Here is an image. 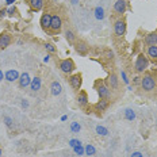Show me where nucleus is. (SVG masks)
I'll return each instance as SVG.
<instances>
[{
	"instance_id": "1",
	"label": "nucleus",
	"mask_w": 157,
	"mask_h": 157,
	"mask_svg": "<svg viewBox=\"0 0 157 157\" xmlns=\"http://www.w3.org/2000/svg\"><path fill=\"white\" fill-rule=\"evenodd\" d=\"M141 87L145 92H150L156 88V78L152 73H145L141 77Z\"/></svg>"
},
{
	"instance_id": "2",
	"label": "nucleus",
	"mask_w": 157,
	"mask_h": 157,
	"mask_svg": "<svg viewBox=\"0 0 157 157\" xmlns=\"http://www.w3.org/2000/svg\"><path fill=\"white\" fill-rule=\"evenodd\" d=\"M149 67V58L145 54H138V57L136 58V63H134V71L137 73H144Z\"/></svg>"
},
{
	"instance_id": "3",
	"label": "nucleus",
	"mask_w": 157,
	"mask_h": 157,
	"mask_svg": "<svg viewBox=\"0 0 157 157\" xmlns=\"http://www.w3.org/2000/svg\"><path fill=\"white\" fill-rule=\"evenodd\" d=\"M58 68H60V71L63 72V73L69 75V73H72V72L76 69V65H75V63H73V60H72V58H65V60L60 61Z\"/></svg>"
},
{
	"instance_id": "4",
	"label": "nucleus",
	"mask_w": 157,
	"mask_h": 157,
	"mask_svg": "<svg viewBox=\"0 0 157 157\" xmlns=\"http://www.w3.org/2000/svg\"><path fill=\"white\" fill-rule=\"evenodd\" d=\"M114 33L117 37H123L126 33V22L125 19H117L114 23Z\"/></svg>"
},
{
	"instance_id": "5",
	"label": "nucleus",
	"mask_w": 157,
	"mask_h": 157,
	"mask_svg": "<svg viewBox=\"0 0 157 157\" xmlns=\"http://www.w3.org/2000/svg\"><path fill=\"white\" fill-rule=\"evenodd\" d=\"M63 29V19L60 15H52V23H50V30L53 33H60Z\"/></svg>"
},
{
	"instance_id": "6",
	"label": "nucleus",
	"mask_w": 157,
	"mask_h": 157,
	"mask_svg": "<svg viewBox=\"0 0 157 157\" xmlns=\"http://www.w3.org/2000/svg\"><path fill=\"white\" fill-rule=\"evenodd\" d=\"M73 45H75V50L80 56H87L88 52H90V46H88L87 42H84V41H76Z\"/></svg>"
},
{
	"instance_id": "7",
	"label": "nucleus",
	"mask_w": 157,
	"mask_h": 157,
	"mask_svg": "<svg viewBox=\"0 0 157 157\" xmlns=\"http://www.w3.org/2000/svg\"><path fill=\"white\" fill-rule=\"evenodd\" d=\"M127 11V2L126 0H117L114 4V12L117 15H123Z\"/></svg>"
},
{
	"instance_id": "8",
	"label": "nucleus",
	"mask_w": 157,
	"mask_h": 157,
	"mask_svg": "<svg viewBox=\"0 0 157 157\" xmlns=\"http://www.w3.org/2000/svg\"><path fill=\"white\" fill-rule=\"evenodd\" d=\"M11 42H12V37H11V34H10V33L4 31V33H2V34H0V49L8 48L10 45H11Z\"/></svg>"
},
{
	"instance_id": "9",
	"label": "nucleus",
	"mask_w": 157,
	"mask_h": 157,
	"mask_svg": "<svg viewBox=\"0 0 157 157\" xmlns=\"http://www.w3.org/2000/svg\"><path fill=\"white\" fill-rule=\"evenodd\" d=\"M81 83H83V78H81V73H76V75H72L69 77V84L73 90H80Z\"/></svg>"
},
{
	"instance_id": "10",
	"label": "nucleus",
	"mask_w": 157,
	"mask_h": 157,
	"mask_svg": "<svg viewBox=\"0 0 157 157\" xmlns=\"http://www.w3.org/2000/svg\"><path fill=\"white\" fill-rule=\"evenodd\" d=\"M77 100V104L78 107H81V109H84V107L88 106V103H90V100H88V94L86 92V91H80L76 98Z\"/></svg>"
},
{
	"instance_id": "11",
	"label": "nucleus",
	"mask_w": 157,
	"mask_h": 157,
	"mask_svg": "<svg viewBox=\"0 0 157 157\" xmlns=\"http://www.w3.org/2000/svg\"><path fill=\"white\" fill-rule=\"evenodd\" d=\"M98 94H99L100 99H110V88H109V86L100 83V86H98Z\"/></svg>"
},
{
	"instance_id": "12",
	"label": "nucleus",
	"mask_w": 157,
	"mask_h": 157,
	"mask_svg": "<svg viewBox=\"0 0 157 157\" xmlns=\"http://www.w3.org/2000/svg\"><path fill=\"white\" fill-rule=\"evenodd\" d=\"M50 23H52V15L50 14H44L41 16V21H39V25H41V27L44 29V30H50Z\"/></svg>"
},
{
	"instance_id": "13",
	"label": "nucleus",
	"mask_w": 157,
	"mask_h": 157,
	"mask_svg": "<svg viewBox=\"0 0 157 157\" xmlns=\"http://www.w3.org/2000/svg\"><path fill=\"white\" fill-rule=\"evenodd\" d=\"M144 42H145V45H148V46L157 45V31H152V33H149V34H146Z\"/></svg>"
},
{
	"instance_id": "14",
	"label": "nucleus",
	"mask_w": 157,
	"mask_h": 157,
	"mask_svg": "<svg viewBox=\"0 0 157 157\" xmlns=\"http://www.w3.org/2000/svg\"><path fill=\"white\" fill-rule=\"evenodd\" d=\"M18 81H19V87H21V88H26V87L30 86L31 78H30V76H29V73H26V72H25V73H22L21 76H19Z\"/></svg>"
},
{
	"instance_id": "15",
	"label": "nucleus",
	"mask_w": 157,
	"mask_h": 157,
	"mask_svg": "<svg viewBox=\"0 0 157 157\" xmlns=\"http://www.w3.org/2000/svg\"><path fill=\"white\" fill-rule=\"evenodd\" d=\"M19 76H21V75L18 73V71L16 69H10V71H7L4 73V78L7 81H16L19 78Z\"/></svg>"
},
{
	"instance_id": "16",
	"label": "nucleus",
	"mask_w": 157,
	"mask_h": 157,
	"mask_svg": "<svg viewBox=\"0 0 157 157\" xmlns=\"http://www.w3.org/2000/svg\"><path fill=\"white\" fill-rule=\"evenodd\" d=\"M109 106H110L109 99H100L99 102L95 104V109H96V111H99V113H103V111H106L109 109Z\"/></svg>"
},
{
	"instance_id": "17",
	"label": "nucleus",
	"mask_w": 157,
	"mask_h": 157,
	"mask_svg": "<svg viewBox=\"0 0 157 157\" xmlns=\"http://www.w3.org/2000/svg\"><path fill=\"white\" fill-rule=\"evenodd\" d=\"M107 83H109V88L111 90H117L118 86H119V80H118V76L114 73H111L109 78H107Z\"/></svg>"
},
{
	"instance_id": "18",
	"label": "nucleus",
	"mask_w": 157,
	"mask_h": 157,
	"mask_svg": "<svg viewBox=\"0 0 157 157\" xmlns=\"http://www.w3.org/2000/svg\"><path fill=\"white\" fill-rule=\"evenodd\" d=\"M50 92L53 96L61 95V92H63V87H61V84L58 83V81H53V83L50 84Z\"/></svg>"
},
{
	"instance_id": "19",
	"label": "nucleus",
	"mask_w": 157,
	"mask_h": 157,
	"mask_svg": "<svg viewBox=\"0 0 157 157\" xmlns=\"http://www.w3.org/2000/svg\"><path fill=\"white\" fill-rule=\"evenodd\" d=\"M29 4L34 11H41L45 6V0H29Z\"/></svg>"
},
{
	"instance_id": "20",
	"label": "nucleus",
	"mask_w": 157,
	"mask_h": 157,
	"mask_svg": "<svg viewBox=\"0 0 157 157\" xmlns=\"http://www.w3.org/2000/svg\"><path fill=\"white\" fill-rule=\"evenodd\" d=\"M41 86H42V81H41V77H34V78H31V83H30V88L33 91H39L41 90Z\"/></svg>"
},
{
	"instance_id": "21",
	"label": "nucleus",
	"mask_w": 157,
	"mask_h": 157,
	"mask_svg": "<svg viewBox=\"0 0 157 157\" xmlns=\"http://www.w3.org/2000/svg\"><path fill=\"white\" fill-rule=\"evenodd\" d=\"M146 54L150 60L155 61L157 58V45H153V46H148V50H146Z\"/></svg>"
},
{
	"instance_id": "22",
	"label": "nucleus",
	"mask_w": 157,
	"mask_h": 157,
	"mask_svg": "<svg viewBox=\"0 0 157 157\" xmlns=\"http://www.w3.org/2000/svg\"><path fill=\"white\" fill-rule=\"evenodd\" d=\"M95 18L98 19V21H102V19H104V10L103 7H100V6H98L96 8H95Z\"/></svg>"
},
{
	"instance_id": "23",
	"label": "nucleus",
	"mask_w": 157,
	"mask_h": 157,
	"mask_svg": "<svg viewBox=\"0 0 157 157\" xmlns=\"http://www.w3.org/2000/svg\"><path fill=\"white\" fill-rule=\"evenodd\" d=\"M65 38H67V41L69 42V44H75V42H76V35H75V33L72 30L65 31Z\"/></svg>"
},
{
	"instance_id": "24",
	"label": "nucleus",
	"mask_w": 157,
	"mask_h": 157,
	"mask_svg": "<svg viewBox=\"0 0 157 157\" xmlns=\"http://www.w3.org/2000/svg\"><path fill=\"white\" fill-rule=\"evenodd\" d=\"M84 153H86L87 156H94L95 153H96V149H95V146H94V145L88 144L86 148H84Z\"/></svg>"
},
{
	"instance_id": "25",
	"label": "nucleus",
	"mask_w": 157,
	"mask_h": 157,
	"mask_svg": "<svg viewBox=\"0 0 157 157\" xmlns=\"http://www.w3.org/2000/svg\"><path fill=\"white\" fill-rule=\"evenodd\" d=\"M125 118L127 121H134L136 119V113L132 109H126L125 110Z\"/></svg>"
},
{
	"instance_id": "26",
	"label": "nucleus",
	"mask_w": 157,
	"mask_h": 157,
	"mask_svg": "<svg viewBox=\"0 0 157 157\" xmlns=\"http://www.w3.org/2000/svg\"><path fill=\"white\" fill-rule=\"evenodd\" d=\"M96 133L99 134V136H109V130L106 129V127L103 126H96Z\"/></svg>"
},
{
	"instance_id": "27",
	"label": "nucleus",
	"mask_w": 157,
	"mask_h": 157,
	"mask_svg": "<svg viewBox=\"0 0 157 157\" xmlns=\"http://www.w3.org/2000/svg\"><path fill=\"white\" fill-rule=\"evenodd\" d=\"M71 130L73 133H78L81 130V126H80V123L78 122H72V125H71Z\"/></svg>"
},
{
	"instance_id": "28",
	"label": "nucleus",
	"mask_w": 157,
	"mask_h": 157,
	"mask_svg": "<svg viewBox=\"0 0 157 157\" xmlns=\"http://www.w3.org/2000/svg\"><path fill=\"white\" fill-rule=\"evenodd\" d=\"M73 150H75V153H77L78 156L84 155V148H83V146H81V144H80V145H77V146H75Z\"/></svg>"
},
{
	"instance_id": "29",
	"label": "nucleus",
	"mask_w": 157,
	"mask_h": 157,
	"mask_svg": "<svg viewBox=\"0 0 157 157\" xmlns=\"http://www.w3.org/2000/svg\"><path fill=\"white\" fill-rule=\"evenodd\" d=\"M45 49H46L49 53H56V48L52 44H45Z\"/></svg>"
},
{
	"instance_id": "30",
	"label": "nucleus",
	"mask_w": 157,
	"mask_h": 157,
	"mask_svg": "<svg viewBox=\"0 0 157 157\" xmlns=\"http://www.w3.org/2000/svg\"><path fill=\"white\" fill-rule=\"evenodd\" d=\"M80 141L78 140H71L69 141V145H71V148H75V146H77V145H80Z\"/></svg>"
},
{
	"instance_id": "31",
	"label": "nucleus",
	"mask_w": 157,
	"mask_h": 157,
	"mask_svg": "<svg viewBox=\"0 0 157 157\" xmlns=\"http://www.w3.org/2000/svg\"><path fill=\"white\" fill-rule=\"evenodd\" d=\"M4 123L7 125L8 127H12V119L10 117H4Z\"/></svg>"
},
{
	"instance_id": "32",
	"label": "nucleus",
	"mask_w": 157,
	"mask_h": 157,
	"mask_svg": "<svg viewBox=\"0 0 157 157\" xmlns=\"http://www.w3.org/2000/svg\"><path fill=\"white\" fill-rule=\"evenodd\" d=\"M130 157H144V155H142L141 152H133Z\"/></svg>"
},
{
	"instance_id": "33",
	"label": "nucleus",
	"mask_w": 157,
	"mask_h": 157,
	"mask_svg": "<svg viewBox=\"0 0 157 157\" xmlns=\"http://www.w3.org/2000/svg\"><path fill=\"white\" fill-rule=\"evenodd\" d=\"M122 78H123V83H125V84H129V78H127L125 72H122Z\"/></svg>"
},
{
	"instance_id": "34",
	"label": "nucleus",
	"mask_w": 157,
	"mask_h": 157,
	"mask_svg": "<svg viewBox=\"0 0 157 157\" xmlns=\"http://www.w3.org/2000/svg\"><path fill=\"white\" fill-rule=\"evenodd\" d=\"M15 11H16V10H15L14 7H12V8H10V10H7V12H8V15H10V16H14Z\"/></svg>"
},
{
	"instance_id": "35",
	"label": "nucleus",
	"mask_w": 157,
	"mask_h": 157,
	"mask_svg": "<svg viewBox=\"0 0 157 157\" xmlns=\"http://www.w3.org/2000/svg\"><path fill=\"white\" fill-rule=\"evenodd\" d=\"M133 83H134V84H141V77H140V76H137V77H134V80H133Z\"/></svg>"
},
{
	"instance_id": "36",
	"label": "nucleus",
	"mask_w": 157,
	"mask_h": 157,
	"mask_svg": "<svg viewBox=\"0 0 157 157\" xmlns=\"http://www.w3.org/2000/svg\"><path fill=\"white\" fill-rule=\"evenodd\" d=\"M22 107H23V109H27V107H29V102L26 99L22 100Z\"/></svg>"
},
{
	"instance_id": "37",
	"label": "nucleus",
	"mask_w": 157,
	"mask_h": 157,
	"mask_svg": "<svg viewBox=\"0 0 157 157\" xmlns=\"http://www.w3.org/2000/svg\"><path fill=\"white\" fill-rule=\"evenodd\" d=\"M6 14H7V11H6V10H2V11H0V16H4Z\"/></svg>"
},
{
	"instance_id": "38",
	"label": "nucleus",
	"mask_w": 157,
	"mask_h": 157,
	"mask_svg": "<svg viewBox=\"0 0 157 157\" xmlns=\"http://www.w3.org/2000/svg\"><path fill=\"white\" fill-rule=\"evenodd\" d=\"M49 60H50V56H49V54H46V57L44 58V61H45V63H48Z\"/></svg>"
},
{
	"instance_id": "39",
	"label": "nucleus",
	"mask_w": 157,
	"mask_h": 157,
	"mask_svg": "<svg viewBox=\"0 0 157 157\" xmlns=\"http://www.w3.org/2000/svg\"><path fill=\"white\" fill-rule=\"evenodd\" d=\"M14 2H15V0H6V3H7V4H12Z\"/></svg>"
},
{
	"instance_id": "40",
	"label": "nucleus",
	"mask_w": 157,
	"mask_h": 157,
	"mask_svg": "<svg viewBox=\"0 0 157 157\" xmlns=\"http://www.w3.org/2000/svg\"><path fill=\"white\" fill-rule=\"evenodd\" d=\"M3 77H4V75H3V72H2V69H0V81L3 80Z\"/></svg>"
},
{
	"instance_id": "41",
	"label": "nucleus",
	"mask_w": 157,
	"mask_h": 157,
	"mask_svg": "<svg viewBox=\"0 0 157 157\" xmlns=\"http://www.w3.org/2000/svg\"><path fill=\"white\" fill-rule=\"evenodd\" d=\"M77 3V0H72V4H76Z\"/></svg>"
},
{
	"instance_id": "42",
	"label": "nucleus",
	"mask_w": 157,
	"mask_h": 157,
	"mask_svg": "<svg viewBox=\"0 0 157 157\" xmlns=\"http://www.w3.org/2000/svg\"><path fill=\"white\" fill-rule=\"evenodd\" d=\"M153 63H156V64H157V58H156V60H155V61H153Z\"/></svg>"
},
{
	"instance_id": "43",
	"label": "nucleus",
	"mask_w": 157,
	"mask_h": 157,
	"mask_svg": "<svg viewBox=\"0 0 157 157\" xmlns=\"http://www.w3.org/2000/svg\"><path fill=\"white\" fill-rule=\"evenodd\" d=\"M0 156H2V148H0Z\"/></svg>"
},
{
	"instance_id": "44",
	"label": "nucleus",
	"mask_w": 157,
	"mask_h": 157,
	"mask_svg": "<svg viewBox=\"0 0 157 157\" xmlns=\"http://www.w3.org/2000/svg\"><path fill=\"white\" fill-rule=\"evenodd\" d=\"M126 2H130V0H126Z\"/></svg>"
}]
</instances>
